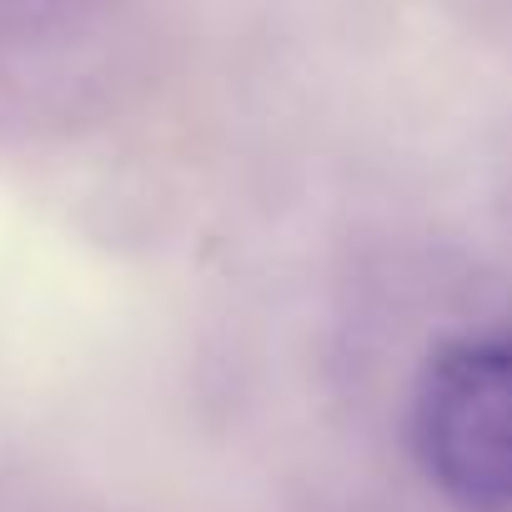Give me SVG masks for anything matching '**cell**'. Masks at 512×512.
Instances as JSON below:
<instances>
[{"mask_svg": "<svg viewBox=\"0 0 512 512\" xmlns=\"http://www.w3.org/2000/svg\"><path fill=\"white\" fill-rule=\"evenodd\" d=\"M427 482L467 512H512V337L442 347L412 397Z\"/></svg>", "mask_w": 512, "mask_h": 512, "instance_id": "6da1fadb", "label": "cell"}]
</instances>
